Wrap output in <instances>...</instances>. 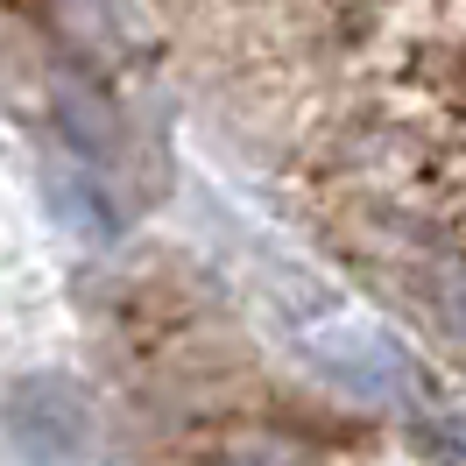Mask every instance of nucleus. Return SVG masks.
<instances>
[{
	"instance_id": "obj_1",
	"label": "nucleus",
	"mask_w": 466,
	"mask_h": 466,
	"mask_svg": "<svg viewBox=\"0 0 466 466\" xmlns=\"http://www.w3.org/2000/svg\"><path fill=\"white\" fill-rule=\"evenodd\" d=\"M0 431L15 445L22 466H86L92 438H99V417H92V396L86 381L71 375H15L7 396H0Z\"/></svg>"
},
{
	"instance_id": "obj_2",
	"label": "nucleus",
	"mask_w": 466,
	"mask_h": 466,
	"mask_svg": "<svg viewBox=\"0 0 466 466\" xmlns=\"http://www.w3.org/2000/svg\"><path fill=\"white\" fill-rule=\"evenodd\" d=\"M297 353L304 368L347 396V403H403L417 389V360L396 347V332H381L368 319H319L297 332Z\"/></svg>"
},
{
	"instance_id": "obj_3",
	"label": "nucleus",
	"mask_w": 466,
	"mask_h": 466,
	"mask_svg": "<svg viewBox=\"0 0 466 466\" xmlns=\"http://www.w3.org/2000/svg\"><path fill=\"white\" fill-rule=\"evenodd\" d=\"M43 191H50V212H57V227L71 240H86V248H114L120 240V205L86 163H50Z\"/></svg>"
},
{
	"instance_id": "obj_4",
	"label": "nucleus",
	"mask_w": 466,
	"mask_h": 466,
	"mask_svg": "<svg viewBox=\"0 0 466 466\" xmlns=\"http://www.w3.org/2000/svg\"><path fill=\"white\" fill-rule=\"evenodd\" d=\"M445 319H452V325H460V332H466V276H460V283H452V290H445Z\"/></svg>"
}]
</instances>
